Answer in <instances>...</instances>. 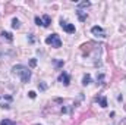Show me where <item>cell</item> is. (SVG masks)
Here are the masks:
<instances>
[{
	"label": "cell",
	"instance_id": "obj_6",
	"mask_svg": "<svg viewBox=\"0 0 126 125\" xmlns=\"http://www.w3.org/2000/svg\"><path fill=\"white\" fill-rule=\"evenodd\" d=\"M50 24H51V18L48 15H44L43 16V27H48Z\"/></svg>",
	"mask_w": 126,
	"mask_h": 125
},
{
	"label": "cell",
	"instance_id": "obj_2",
	"mask_svg": "<svg viewBox=\"0 0 126 125\" xmlns=\"http://www.w3.org/2000/svg\"><path fill=\"white\" fill-rule=\"evenodd\" d=\"M46 43H47L48 46L54 47V49L62 47V40H60V37H59L57 34H51L50 37H47V38H46Z\"/></svg>",
	"mask_w": 126,
	"mask_h": 125
},
{
	"label": "cell",
	"instance_id": "obj_7",
	"mask_svg": "<svg viewBox=\"0 0 126 125\" xmlns=\"http://www.w3.org/2000/svg\"><path fill=\"white\" fill-rule=\"evenodd\" d=\"M76 15H78V18H79V21H85V19H87V13H84L81 9L76 10Z\"/></svg>",
	"mask_w": 126,
	"mask_h": 125
},
{
	"label": "cell",
	"instance_id": "obj_1",
	"mask_svg": "<svg viewBox=\"0 0 126 125\" xmlns=\"http://www.w3.org/2000/svg\"><path fill=\"white\" fill-rule=\"evenodd\" d=\"M12 72L16 74V75H19V77H21V81H22L24 84H27V83L31 80V71H30L27 66H24V65H15V66L12 68Z\"/></svg>",
	"mask_w": 126,
	"mask_h": 125
},
{
	"label": "cell",
	"instance_id": "obj_16",
	"mask_svg": "<svg viewBox=\"0 0 126 125\" xmlns=\"http://www.w3.org/2000/svg\"><path fill=\"white\" fill-rule=\"evenodd\" d=\"M30 65H31V68L37 66V61H35V59H31V61H30Z\"/></svg>",
	"mask_w": 126,
	"mask_h": 125
},
{
	"label": "cell",
	"instance_id": "obj_17",
	"mask_svg": "<svg viewBox=\"0 0 126 125\" xmlns=\"http://www.w3.org/2000/svg\"><path fill=\"white\" fill-rule=\"evenodd\" d=\"M38 87H40L41 90H46V88H47V85H46V84H38Z\"/></svg>",
	"mask_w": 126,
	"mask_h": 125
},
{
	"label": "cell",
	"instance_id": "obj_9",
	"mask_svg": "<svg viewBox=\"0 0 126 125\" xmlns=\"http://www.w3.org/2000/svg\"><path fill=\"white\" fill-rule=\"evenodd\" d=\"M97 102H100V106L101 107H106L107 106V99L103 96V97H100V99H97Z\"/></svg>",
	"mask_w": 126,
	"mask_h": 125
},
{
	"label": "cell",
	"instance_id": "obj_3",
	"mask_svg": "<svg viewBox=\"0 0 126 125\" xmlns=\"http://www.w3.org/2000/svg\"><path fill=\"white\" fill-rule=\"evenodd\" d=\"M60 27H62L63 30L66 32H69V34H73L75 32V25H72V24H69V22H66V21H60Z\"/></svg>",
	"mask_w": 126,
	"mask_h": 125
},
{
	"label": "cell",
	"instance_id": "obj_4",
	"mask_svg": "<svg viewBox=\"0 0 126 125\" xmlns=\"http://www.w3.org/2000/svg\"><path fill=\"white\" fill-rule=\"evenodd\" d=\"M91 32L94 34L95 37H101V38H103V37H106V31H104L101 27H98V25L93 27V28H91Z\"/></svg>",
	"mask_w": 126,
	"mask_h": 125
},
{
	"label": "cell",
	"instance_id": "obj_11",
	"mask_svg": "<svg viewBox=\"0 0 126 125\" xmlns=\"http://www.w3.org/2000/svg\"><path fill=\"white\" fill-rule=\"evenodd\" d=\"M0 125H16V124L10 119H3V121H0Z\"/></svg>",
	"mask_w": 126,
	"mask_h": 125
},
{
	"label": "cell",
	"instance_id": "obj_8",
	"mask_svg": "<svg viewBox=\"0 0 126 125\" xmlns=\"http://www.w3.org/2000/svg\"><path fill=\"white\" fill-rule=\"evenodd\" d=\"M91 83V75L90 74H87V75H84V80H82V84L84 85H88Z\"/></svg>",
	"mask_w": 126,
	"mask_h": 125
},
{
	"label": "cell",
	"instance_id": "obj_12",
	"mask_svg": "<svg viewBox=\"0 0 126 125\" xmlns=\"http://www.w3.org/2000/svg\"><path fill=\"white\" fill-rule=\"evenodd\" d=\"M12 27H13V28H16V30L21 27V24H19V21H18L16 18H13V19H12Z\"/></svg>",
	"mask_w": 126,
	"mask_h": 125
},
{
	"label": "cell",
	"instance_id": "obj_14",
	"mask_svg": "<svg viewBox=\"0 0 126 125\" xmlns=\"http://www.w3.org/2000/svg\"><path fill=\"white\" fill-rule=\"evenodd\" d=\"M90 4H91L90 1H82V3H79V4H78V7H79V9H81V7H88Z\"/></svg>",
	"mask_w": 126,
	"mask_h": 125
},
{
	"label": "cell",
	"instance_id": "obj_15",
	"mask_svg": "<svg viewBox=\"0 0 126 125\" xmlns=\"http://www.w3.org/2000/svg\"><path fill=\"white\" fill-rule=\"evenodd\" d=\"M35 24H37V25H43V19H41L40 16H35Z\"/></svg>",
	"mask_w": 126,
	"mask_h": 125
},
{
	"label": "cell",
	"instance_id": "obj_5",
	"mask_svg": "<svg viewBox=\"0 0 126 125\" xmlns=\"http://www.w3.org/2000/svg\"><path fill=\"white\" fill-rule=\"evenodd\" d=\"M57 80H59V83H62L63 85H66V87H67V85H69V83H70V77H69L66 72H62V74L59 75V78H57Z\"/></svg>",
	"mask_w": 126,
	"mask_h": 125
},
{
	"label": "cell",
	"instance_id": "obj_10",
	"mask_svg": "<svg viewBox=\"0 0 126 125\" xmlns=\"http://www.w3.org/2000/svg\"><path fill=\"white\" fill-rule=\"evenodd\" d=\"M0 107H4V109H9V107H10V106H9V103H6V102H4V97H3V99L0 97Z\"/></svg>",
	"mask_w": 126,
	"mask_h": 125
},
{
	"label": "cell",
	"instance_id": "obj_18",
	"mask_svg": "<svg viewBox=\"0 0 126 125\" xmlns=\"http://www.w3.org/2000/svg\"><path fill=\"white\" fill-rule=\"evenodd\" d=\"M30 97H31V99H35V93H34V91H30Z\"/></svg>",
	"mask_w": 126,
	"mask_h": 125
},
{
	"label": "cell",
	"instance_id": "obj_13",
	"mask_svg": "<svg viewBox=\"0 0 126 125\" xmlns=\"http://www.w3.org/2000/svg\"><path fill=\"white\" fill-rule=\"evenodd\" d=\"M1 35H3V37H6V38H7L9 41H12V40H13V37H12V34H10V32L3 31V32H1Z\"/></svg>",
	"mask_w": 126,
	"mask_h": 125
}]
</instances>
